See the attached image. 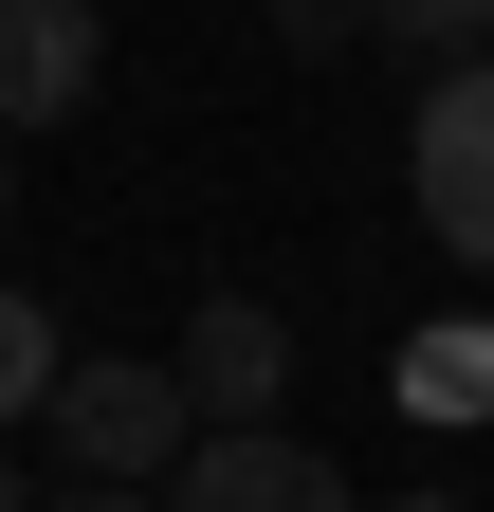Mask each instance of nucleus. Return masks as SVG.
<instances>
[{"label":"nucleus","mask_w":494,"mask_h":512,"mask_svg":"<svg viewBox=\"0 0 494 512\" xmlns=\"http://www.w3.org/2000/svg\"><path fill=\"white\" fill-rule=\"evenodd\" d=\"M55 458H74L92 494H147V476H183V439H202V403H183V366L165 348H129V366H55Z\"/></svg>","instance_id":"nucleus-1"},{"label":"nucleus","mask_w":494,"mask_h":512,"mask_svg":"<svg viewBox=\"0 0 494 512\" xmlns=\"http://www.w3.org/2000/svg\"><path fill=\"white\" fill-rule=\"evenodd\" d=\"M403 202H421L440 256L494 275V55H440V92H421V128H403Z\"/></svg>","instance_id":"nucleus-2"},{"label":"nucleus","mask_w":494,"mask_h":512,"mask_svg":"<svg viewBox=\"0 0 494 512\" xmlns=\"http://www.w3.org/2000/svg\"><path fill=\"white\" fill-rule=\"evenodd\" d=\"M165 512H366L293 421H202L183 439V476H165Z\"/></svg>","instance_id":"nucleus-3"},{"label":"nucleus","mask_w":494,"mask_h":512,"mask_svg":"<svg viewBox=\"0 0 494 512\" xmlns=\"http://www.w3.org/2000/svg\"><path fill=\"white\" fill-rule=\"evenodd\" d=\"M92 74H110V19H92V0H0V147H19V128H74Z\"/></svg>","instance_id":"nucleus-4"},{"label":"nucleus","mask_w":494,"mask_h":512,"mask_svg":"<svg viewBox=\"0 0 494 512\" xmlns=\"http://www.w3.org/2000/svg\"><path fill=\"white\" fill-rule=\"evenodd\" d=\"M165 366H183V403H202V421H275V403H293V330H275L257 293H202Z\"/></svg>","instance_id":"nucleus-5"},{"label":"nucleus","mask_w":494,"mask_h":512,"mask_svg":"<svg viewBox=\"0 0 494 512\" xmlns=\"http://www.w3.org/2000/svg\"><path fill=\"white\" fill-rule=\"evenodd\" d=\"M385 384H403L421 421H494V330H476V311H440V330H403Z\"/></svg>","instance_id":"nucleus-6"},{"label":"nucleus","mask_w":494,"mask_h":512,"mask_svg":"<svg viewBox=\"0 0 494 512\" xmlns=\"http://www.w3.org/2000/svg\"><path fill=\"white\" fill-rule=\"evenodd\" d=\"M55 366H74V330H55L37 293H0V421H37V403H55Z\"/></svg>","instance_id":"nucleus-7"},{"label":"nucleus","mask_w":494,"mask_h":512,"mask_svg":"<svg viewBox=\"0 0 494 512\" xmlns=\"http://www.w3.org/2000/svg\"><path fill=\"white\" fill-rule=\"evenodd\" d=\"M366 37H403V55H494V0H366Z\"/></svg>","instance_id":"nucleus-8"},{"label":"nucleus","mask_w":494,"mask_h":512,"mask_svg":"<svg viewBox=\"0 0 494 512\" xmlns=\"http://www.w3.org/2000/svg\"><path fill=\"white\" fill-rule=\"evenodd\" d=\"M275 37H293V55H330V37H366V0H275Z\"/></svg>","instance_id":"nucleus-9"},{"label":"nucleus","mask_w":494,"mask_h":512,"mask_svg":"<svg viewBox=\"0 0 494 512\" xmlns=\"http://www.w3.org/2000/svg\"><path fill=\"white\" fill-rule=\"evenodd\" d=\"M55 512H165V494H92V476H74V494H55Z\"/></svg>","instance_id":"nucleus-10"},{"label":"nucleus","mask_w":494,"mask_h":512,"mask_svg":"<svg viewBox=\"0 0 494 512\" xmlns=\"http://www.w3.org/2000/svg\"><path fill=\"white\" fill-rule=\"evenodd\" d=\"M0 202H19V147H0Z\"/></svg>","instance_id":"nucleus-11"},{"label":"nucleus","mask_w":494,"mask_h":512,"mask_svg":"<svg viewBox=\"0 0 494 512\" xmlns=\"http://www.w3.org/2000/svg\"><path fill=\"white\" fill-rule=\"evenodd\" d=\"M0 512H19V476H0Z\"/></svg>","instance_id":"nucleus-12"},{"label":"nucleus","mask_w":494,"mask_h":512,"mask_svg":"<svg viewBox=\"0 0 494 512\" xmlns=\"http://www.w3.org/2000/svg\"><path fill=\"white\" fill-rule=\"evenodd\" d=\"M421 512H458V494H421Z\"/></svg>","instance_id":"nucleus-13"}]
</instances>
